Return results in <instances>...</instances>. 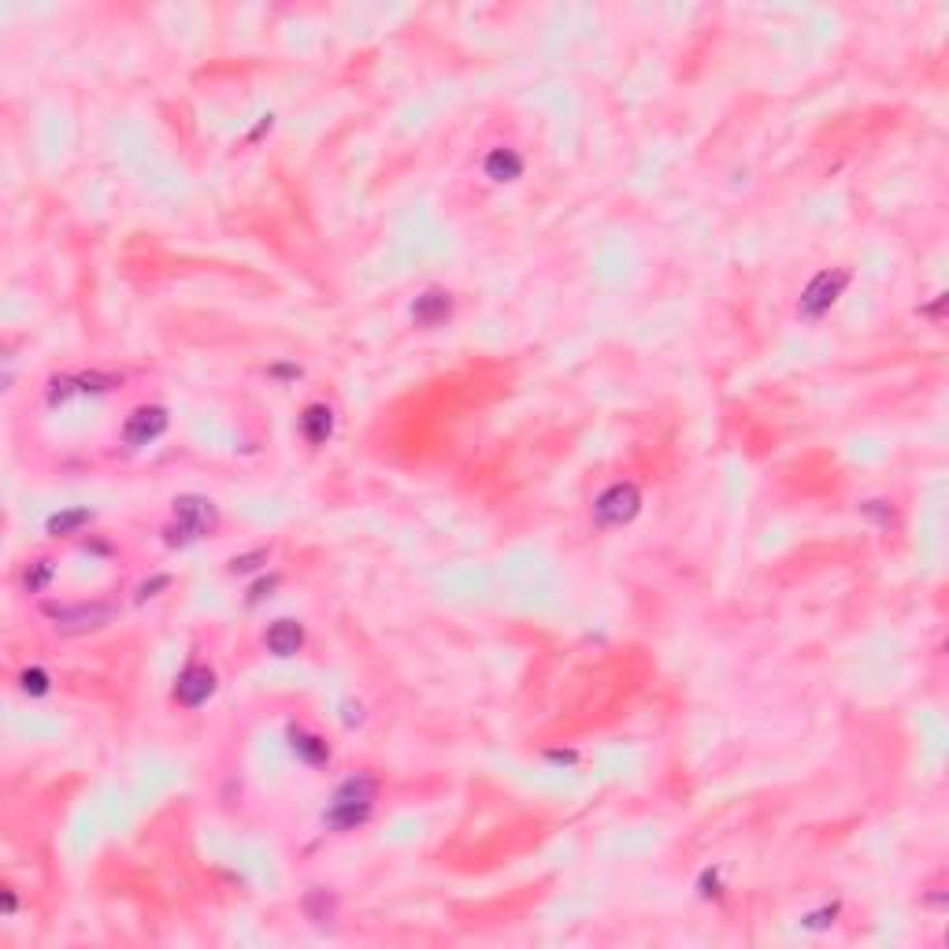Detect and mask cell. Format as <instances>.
Returning a JSON list of instances; mask_svg holds the SVG:
<instances>
[{"instance_id": "1", "label": "cell", "mask_w": 949, "mask_h": 949, "mask_svg": "<svg viewBox=\"0 0 949 949\" xmlns=\"http://www.w3.org/2000/svg\"><path fill=\"white\" fill-rule=\"evenodd\" d=\"M372 805H375V783L367 775H353L338 786V793H334L330 809L323 812V823L330 831H353L367 819Z\"/></svg>"}, {"instance_id": "2", "label": "cell", "mask_w": 949, "mask_h": 949, "mask_svg": "<svg viewBox=\"0 0 949 949\" xmlns=\"http://www.w3.org/2000/svg\"><path fill=\"white\" fill-rule=\"evenodd\" d=\"M175 519L178 524L167 527V542L171 545H186L201 534H208L211 527H216V505H211L208 497H197V494H186V497H178L175 501Z\"/></svg>"}, {"instance_id": "3", "label": "cell", "mask_w": 949, "mask_h": 949, "mask_svg": "<svg viewBox=\"0 0 949 949\" xmlns=\"http://www.w3.org/2000/svg\"><path fill=\"white\" fill-rule=\"evenodd\" d=\"M638 508H641V494H638V486H631V482L608 486L604 494L594 501V515H597V524H604V527L631 524V519L638 515Z\"/></svg>"}, {"instance_id": "4", "label": "cell", "mask_w": 949, "mask_h": 949, "mask_svg": "<svg viewBox=\"0 0 949 949\" xmlns=\"http://www.w3.org/2000/svg\"><path fill=\"white\" fill-rule=\"evenodd\" d=\"M846 282H849V271H819L801 293V304H798L801 319H819L823 312H831V304L842 297Z\"/></svg>"}, {"instance_id": "5", "label": "cell", "mask_w": 949, "mask_h": 949, "mask_svg": "<svg viewBox=\"0 0 949 949\" xmlns=\"http://www.w3.org/2000/svg\"><path fill=\"white\" fill-rule=\"evenodd\" d=\"M164 431H167V412L157 408V405H148V408H138L127 419V426H122V442L141 449V445H152Z\"/></svg>"}, {"instance_id": "6", "label": "cell", "mask_w": 949, "mask_h": 949, "mask_svg": "<svg viewBox=\"0 0 949 949\" xmlns=\"http://www.w3.org/2000/svg\"><path fill=\"white\" fill-rule=\"evenodd\" d=\"M211 694H216V676H211V667H201V664H190V667L178 676V683H175V697H178L186 709L204 705V701H208Z\"/></svg>"}, {"instance_id": "7", "label": "cell", "mask_w": 949, "mask_h": 949, "mask_svg": "<svg viewBox=\"0 0 949 949\" xmlns=\"http://www.w3.org/2000/svg\"><path fill=\"white\" fill-rule=\"evenodd\" d=\"M449 312H452V300H449L445 290H426V293H419L416 304H412V319H416L419 327H442V323L449 319Z\"/></svg>"}, {"instance_id": "8", "label": "cell", "mask_w": 949, "mask_h": 949, "mask_svg": "<svg viewBox=\"0 0 949 949\" xmlns=\"http://www.w3.org/2000/svg\"><path fill=\"white\" fill-rule=\"evenodd\" d=\"M49 616L56 620V627H64V631H85V627H101L108 616H112V608L104 604H94V608H45Z\"/></svg>"}, {"instance_id": "9", "label": "cell", "mask_w": 949, "mask_h": 949, "mask_svg": "<svg viewBox=\"0 0 949 949\" xmlns=\"http://www.w3.org/2000/svg\"><path fill=\"white\" fill-rule=\"evenodd\" d=\"M304 646V627L297 620H279L267 631V649L274 657H293Z\"/></svg>"}, {"instance_id": "10", "label": "cell", "mask_w": 949, "mask_h": 949, "mask_svg": "<svg viewBox=\"0 0 949 949\" xmlns=\"http://www.w3.org/2000/svg\"><path fill=\"white\" fill-rule=\"evenodd\" d=\"M482 167H486V178H494V182H515L524 175V160H519L515 148H494Z\"/></svg>"}, {"instance_id": "11", "label": "cell", "mask_w": 949, "mask_h": 949, "mask_svg": "<svg viewBox=\"0 0 949 949\" xmlns=\"http://www.w3.org/2000/svg\"><path fill=\"white\" fill-rule=\"evenodd\" d=\"M330 431H334V412L327 405H309V408H304V416H300V434L309 438L312 445H323L330 438Z\"/></svg>"}, {"instance_id": "12", "label": "cell", "mask_w": 949, "mask_h": 949, "mask_svg": "<svg viewBox=\"0 0 949 949\" xmlns=\"http://www.w3.org/2000/svg\"><path fill=\"white\" fill-rule=\"evenodd\" d=\"M290 746H293V753L304 760V764H327V757H330V749H327V742L319 739V734H309V730H290Z\"/></svg>"}, {"instance_id": "13", "label": "cell", "mask_w": 949, "mask_h": 949, "mask_svg": "<svg viewBox=\"0 0 949 949\" xmlns=\"http://www.w3.org/2000/svg\"><path fill=\"white\" fill-rule=\"evenodd\" d=\"M89 508H67V512H56L52 519H49V534H56V538H64V534H75V531H82L85 524H89Z\"/></svg>"}, {"instance_id": "14", "label": "cell", "mask_w": 949, "mask_h": 949, "mask_svg": "<svg viewBox=\"0 0 949 949\" xmlns=\"http://www.w3.org/2000/svg\"><path fill=\"white\" fill-rule=\"evenodd\" d=\"M52 575H56V564H52V560H34V564L26 568L22 583H26V590H30V594H41V590L52 583Z\"/></svg>"}, {"instance_id": "15", "label": "cell", "mask_w": 949, "mask_h": 949, "mask_svg": "<svg viewBox=\"0 0 949 949\" xmlns=\"http://www.w3.org/2000/svg\"><path fill=\"white\" fill-rule=\"evenodd\" d=\"M19 686H22V694H30V697L49 694V671H41V667H26L22 676H19Z\"/></svg>"}, {"instance_id": "16", "label": "cell", "mask_w": 949, "mask_h": 949, "mask_svg": "<svg viewBox=\"0 0 949 949\" xmlns=\"http://www.w3.org/2000/svg\"><path fill=\"white\" fill-rule=\"evenodd\" d=\"M75 389H78V379H52V386H49V405H64Z\"/></svg>"}, {"instance_id": "17", "label": "cell", "mask_w": 949, "mask_h": 949, "mask_svg": "<svg viewBox=\"0 0 949 949\" xmlns=\"http://www.w3.org/2000/svg\"><path fill=\"white\" fill-rule=\"evenodd\" d=\"M835 916H838V905H831V909H819V912H809V916H805V927H812V931H819V927H831V924H835Z\"/></svg>"}, {"instance_id": "18", "label": "cell", "mask_w": 949, "mask_h": 949, "mask_svg": "<svg viewBox=\"0 0 949 949\" xmlns=\"http://www.w3.org/2000/svg\"><path fill=\"white\" fill-rule=\"evenodd\" d=\"M264 560H267V549H256V553H249V557H234L230 571H253V568H260Z\"/></svg>"}, {"instance_id": "19", "label": "cell", "mask_w": 949, "mask_h": 949, "mask_svg": "<svg viewBox=\"0 0 949 949\" xmlns=\"http://www.w3.org/2000/svg\"><path fill=\"white\" fill-rule=\"evenodd\" d=\"M112 386H115V379H108V375H82L78 379V389H94V393L112 389Z\"/></svg>"}, {"instance_id": "20", "label": "cell", "mask_w": 949, "mask_h": 949, "mask_svg": "<svg viewBox=\"0 0 949 949\" xmlns=\"http://www.w3.org/2000/svg\"><path fill=\"white\" fill-rule=\"evenodd\" d=\"M167 583H171V578H167V575H157V578H152V583H145V586L138 590V601H145V597H152V594H157V590H164Z\"/></svg>"}, {"instance_id": "21", "label": "cell", "mask_w": 949, "mask_h": 949, "mask_svg": "<svg viewBox=\"0 0 949 949\" xmlns=\"http://www.w3.org/2000/svg\"><path fill=\"white\" fill-rule=\"evenodd\" d=\"M271 586H274V578H267V583H256V586H253V597H249V601H260L264 594H271Z\"/></svg>"}, {"instance_id": "22", "label": "cell", "mask_w": 949, "mask_h": 949, "mask_svg": "<svg viewBox=\"0 0 949 949\" xmlns=\"http://www.w3.org/2000/svg\"><path fill=\"white\" fill-rule=\"evenodd\" d=\"M553 764H575V753H549Z\"/></svg>"}, {"instance_id": "23", "label": "cell", "mask_w": 949, "mask_h": 949, "mask_svg": "<svg viewBox=\"0 0 949 949\" xmlns=\"http://www.w3.org/2000/svg\"><path fill=\"white\" fill-rule=\"evenodd\" d=\"M4 912H15V894L12 891H4Z\"/></svg>"}]
</instances>
